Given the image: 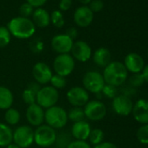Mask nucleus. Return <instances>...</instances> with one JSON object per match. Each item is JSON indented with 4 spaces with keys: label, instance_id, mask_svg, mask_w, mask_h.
I'll return each mask as SVG.
<instances>
[{
    "label": "nucleus",
    "instance_id": "nucleus-24",
    "mask_svg": "<svg viewBox=\"0 0 148 148\" xmlns=\"http://www.w3.org/2000/svg\"><path fill=\"white\" fill-rule=\"evenodd\" d=\"M13 131L12 128L5 124L0 122V147H7L12 143Z\"/></svg>",
    "mask_w": 148,
    "mask_h": 148
},
{
    "label": "nucleus",
    "instance_id": "nucleus-34",
    "mask_svg": "<svg viewBox=\"0 0 148 148\" xmlns=\"http://www.w3.org/2000/svg\"><path fill=\"white\" fill-rule=\"evenodd\" d=\"M101 93L106 97L107 99H113L116 96H117V93H118V89L117 87L113 86H111V85H107L106 84L101 91Z\"/></svg>",
    "mask_w": 148,
    "mask_h": 148
},
{
    "label": "nucleus",
    "instance_id": "nucleus-28",
    "mask_svg": "<svg viewBox=\"0 0 148 148\" xmlns=\"http://www.w3.org/2000/svg\"><path fill=\"white\" fill-rule=\"evenodd\" d=\"M104 138H105V133L99 128L92 129L90 135H89V138H88L90 144L93 145L94 146L102 143L104 141Z\"/></svg>",
    "mask_w": 148,
    "mask_h": 148
},
{
    "label": "nucleus",
    "instance_id": "nucleus-15",
    "mask_svg": "<svg viewBox=\"0 0 148 148\" xmlns=\"http://www.w3.org/2000/svg\"><path fill=\"white\" fill-rule=\"evenodd\" d=\"M25 117L27 122L32 126L38 127L43 125L45 121V111L41 106L35 103L33 105L28 106L25 112Z\"/></svg>",
    "mask_w": 148,
    "mask_h": 148
},
{
    "label": "nucleus",
    "instance_id": "nucleus-17",
    "mask_svg": "<svg viewBox=\"0 0 148 148\" xmlns=\"http://www.w3.org/2000/svg\"><path fill=\"white\" fill-rule=\"evenodd\" d=\"M134 119L142 124L148 125V100L140 99L133 104L132 112Z\"/></svg>",
    "mask_w": 148,
    "mask_h": 148
},
{
    "label": "nucleus",
    "instance_id": "nucleus-46",
    "mask_svg": "<svg viewBox=\"0 0 148 148\" xmlns=\"http://www.w3.org/2000/svg\"><path fill=\"white\" fill-rule=\"evenodd\" d=\"M147 56H148V51H147Z\"/></svg>",
    "mask_w": 148,
    "mask_h": 148
},
{
    "label": "nucleus",
    "instance_id": "nucleus-5",
    "mask_svg": "<svg viewBox=\"0 0 148 148\" xmlns=\"http://www.w3.org/2000/svg\"><path fill=\"white\" fill-rule=\"evenodd\" d=\"M83 87L91 93L98 94L100 93L104 86L106 85L103 75L96 71H87L82 79Z\"/></svg>",
    "mask_w": 148,
    "mask_h": 148
},
{
    "label": "nucleus",
    "instance_id": "nucleus-1",
    "mask_svg": "<svg viewBox=\"0 0 148 148\" xmlns=\"http://www.w3.org/2000/svg\"><path fill=\"white\" fill-rule=\"evenodd\" d=\"M103 78L105 83L115 87L122 86L128 79V71L124 64L119 61H112L104 68Z\"/></svg>",
    "mask_w": 148,
    "mask_h": 148
},
{
    "label": "nucleus",
    "instance_id": "nucleus-26",
    "mask_svg": "<svg viewBox=\"0 0 148 148\" xmlns=\"http://www.w3.org/2000/svg\"><path fill=\"white\" fill-rule=\"evenodd\" d=\"M71 141H72V136L71 132L64 131L59 132L58 134L57 133V138L55 141L57 148H66Z\"/></svg>",
    "mask_w": 148,
    "mask_h": 148
},
{
    "label": "nucleus",
    "instance_id": "nucleus-30",
    "mask_svg": "<svg viewBox=\"0 0 148 148\" xmlns=\"http://www.w3.org/2000/svg\"><path fill=\"white\" fill-rule=\"evenodd\" d=\"M50 83H51V86H52L56 90H59V89H63L66 86L67 81L64 77L58 75V74H53Z\"/></svg>",
    "mask_w": 148,
    "mask_h": 148
},
{
    "label": "nucleus",
    "instance_id": "nucleus-31",
    "mask_svg": "<svg viewBox=\"0 0 148 148\" xmlns=\"http://www.w3.org/2000/svg\"><path fill=\"white\" fill-rule=\"evenodd\" d=\"M137 139L143 145H148V125H142L136 132Z\"/></svg>",
    "mask_w": 148,
    "mask_h": 148
},
{
    "label": "nucleus",
    "instance_id": "nucleus-18",
    "mask_svg": "<svg viewBox=\"0 0 148 148\" xmlns=\"http://www.w3.org/2000/svg\"><path fill=\"white\" fill-rule=\"evenodd\" d=\"M74 22L79 27L89 26L93 20V12L88 6H80L74 12Z\"/></svg>",
    "mask_w": 148,
    "mask_h": 148
},
{
    "label": "nucleus",
    "instance_id": "nucleus-20",
    "mask_svg": "<svg viewBox=\"0 0 148 148\" xmlns=\"http://www.w3.org/2000/svg\"><path fill=\"white\" fill-rule=\"evenodd\" d=\"M92 59L96 65L105 68L112 62L111 61L112 55L108 49H106L105 47H100V48L97 49L95 51V52L93 53Z\"/></svg>",
    "mask_w": 148,
    "mask_h": 148
},
{
    "label": "nucleus",
    "instance_id": "nucleus-21",
    "mask_svg": "<svg viewBox=\"0 0 148 148\" xmlns=\"http://www.w3.org/2000/svg\"><path fill=\"white\" fill-rule=\"evenodd\" d=\"M40 88L41 86L34 81L30 83L24 90L22 93V99L27 106H31L36 103V97Z\"/></svg>",
    "mask_w": 148,
    "mask_h": 148
},
{
    "label": "nucleus",
    "instance_id": "nucleus-41",
    "mask_svg": "<svg viewBox=\"0 0 148 148\" xmlns=\"http://www.w3.org/2000/svg\"><path fill=\"white\" fill-rule=\"evenodd\" d=\"M93 148H118L117 145L112 142H108V141H103L102 143L95 145Z\"/></svg>",
    "mask_w": 148,
    "mask_h": 148
},
{
    "label": "nucleus",
    "instance_id": "nucleus-32",
    "mask_svg": "<svg viewBox=\"0 0 148 148\" xmlns=\"http://www.w3.org/2000/svg\"><path fill=\"white\" fill-rule=\"evenodd\" d=\"M12 35L7 27L0 26V48L7 46L11 42Z\"/></svg>",
    "mask_w": 148,
    "mask_h": 148
},
{
    "label": "nucleus",
    "instance_id": "nucleus-29",
    "mask_svg": "<svg viewBox=\"0 0 148 148\" xmlns=\"http://www.w3.org/2000/svg\"><path fill=\"white\" fill-rule=\"evenodd\" d=\"M128 79V85L133 88H138V87H140L144 85V83L145 82V79L142 75V73H134L132 75L127 79Z\"/></svg>",
    "mask_w": 148,
    "mask_h": 148
},
{
    "label": "nucleus",
    "instance_id": "nucleus-38",
    "mask_svg": "<svg viewBox=\"0 0 148 148\" xmlns=\"http://www.w3.org/2000/svg\"><path fill=\"white\" fill-rule=\"evenodd\" d=\"M121 92H122L121 93L122 95H125V96H126V97L131 99V97L134 96L137 92H136L135 88H133V87L130 86L129 85H127V86H124L121 88Z\"/></svg>",
    "mask_w": 148,
    "mask_h": 148
},
{
    "label": "nucleus",
    "instance_id": "nucleus-40",
    "mask_svg": "<svg viewBox=\"0 0 148 148\" xmlns=\"http://www.w3.org/2000/svg\"><path fill=\"white\" fill-rule=\"evenodd\" d=\"M71 0H60L59 2V9L61 11H68L71 6Z\"/></svg>",
    "mask_w": 148,
    "mask_h": 148
},
{
    "label": "nucleus",
    "instance_id": "nucleus-2",
    "mask_svg": "<svg viewBox=\"0 0 148 148\" xmlns=\"http://www.w3.org/2000/svg\"><path fill=\"white\" fill-rule=\"evenodd\" d=\"M7 28L12 36L19 39H27L32 37L36 32V26L33 22L23 17L12 18L7 25Z\"/></svg>",
    "mask_w": 148,
    "mask_h": 148
},
{
    "label": "nucleus",
    "instance_id": "nucleus-11",
    "mask_svg": "<svg viewBox=\"0 0 148 148\" xmlns=\"http://www.w3.org/2000/svg\"><path fill=\"white\" fill-rule=\"evenodd\" d=\"M52 75V70L47 64L44 62H38L32 67L33 79L35 82H37L40 86L47 85L48 83H50Z\"/></svg>",
    "mask_w": 148,
    "mask_h": 148
},
{
    "label": "nucleus",
    "instance_id": "nucleus-37",
    "mask_svg": "<svg viewBox=\"0 0 148 148\" xmlns=\"http://www.w3.org/2000/svg\"><path fill=\"white\" fill-rule=\"evenodd\" d=\"M90 10L94 13V12H99L104 8V3L101 0H92L90 5H89Z\"/></svg>",
    "mask_w": 148,
    "mask_h": 148
},
{
    "label": "nucleus",
    "instance_id": "nucleus-9",
    "mask_svg": "<svg viewBox=\"0 0 148 148\" xmlns=\"http://www.w3.org/2000/svg\"><path fill=\"white\" fill-rule=\"evenodd\" d=\"M84 112L86 119L92 121H100L106 115V106L100 100H89L84 106Z\"/></svg>",
    "mask_w": 148,
    "mask_h": 148
},
{
    "label": "nucleus",
    "instance_id": "nucleus-45",
    "mask_svg": "<svg viewBox=\"0 0 148 148\" xmlns=\"http://www.w3.org/2000/svg\"><path fill=\"white\" fill-rule=\"evenodd\" d=\"M79 1L81 4H83V5H88V4L91 3L92 0H79Z\"/></svg>",
    "mask_w": 148,
    "mask_h": 148
},
{
    "label": "nucleus",
    "instance_id": "nucleus-4",
    "mask_svg": "<svg viewBox=\"0 0 148 148\" xmlns=\"http://www.w3.org/2000/svg\"><path fill=\"white\" fill-rule=\"evenodd\" d=\"M57 138V132L47 125H41L34 131V143L37 145L48 148L55 144Z\"/></svg>",
    "mask_w": 148,
    "mask_h": 148
},
{
    "label": "nucleus",
    "instance_id": "nucleus-44",
    "mask_svg": "<svg viewBox=\"0 0 148 148\" xmlns=\"http://www.w3.org/2000/svg\"><path fill=\"white\" fill-rule=\"evenodd\" d=\"M6 148H21V147H19L18 145H16L15 143H12V144H10Z\"/></svg>",
    "mask_w": 148,
    "mask_h": 148
},
{
    "label": "nucleus",
    "instance_id": "nucleus-8",
    "mask_svg": "<svg viewBox=\"0 0 148 148\" xmlns=\"http://www.w3.org/2000/svg\"><path fill=\"white\" fill-rule=\"evenodd\" d=\"M12 142L21 148H28L34 142V130L26 125L17 127L13 132Z\"/></svg>",
    "mask_w": 148,
    "mask_h": 148
},
{
    "label": "nucleus",
    "instance_id": "nucleus-33",
    "mask_svg": "<svg viewBox=\"0 0 148 148\" xmlns=\"http://www.w3.org/2000/svg\"><path fill=\"white\" fill-rule=\"evenodd\" d=\"M51 22L58 28H61L64 25V19L60 11H53L51 14Z\"/></svg>",
    "mask_w": 148,
    "mask_h": 148
},
{
    "label": "nucleus",
    "instance_id": "nucleus-22",
    "mask_svg": "<svg viewBox=\"0 0 148 148\" xmlns=\"http://www.w3.org/2000/svg\"><path fill=\"white\" fill-rule=\"evenodd\" d=\"M35 26L45 28L50 25L51 17L48 12L43 8H37L32 13V20Z\"/></svg>",
    "mask_w": 148,
    "mask_h": 148
},
{
    "label": "nucleus",
    "instance_id": "nucleus-16",
    "mask_svg": "<svg viewBox=\"0 0 148 148\" xmlns=\"http://www.w3.org/2000/svg\"><path fill=\"white\" fill-rule=\"evenodd\" d=\"M124 65L128 72L134 74L142 72L145 64L144 58L139 54L132 52L125 56L124 60Z\"/></svg>",
    "mask_w": 148,
    "mask_h": 148
},
{
    "label": "nucleus",
    "instance_id": "nucleus-3",
    "mask_svg": "<svg viewBox=\"0 0 148 148\" xmlns=\"http://www.w3.org/2000/svg\"><path fill=\"white\" fill-rule=\"evenodd\" d=\"M45 121L47 125L55 130L62 129L68 122L67 112L58 106L50 107L45 111Z\"/></svg>",
    "mask_w": 148,
    "mask_h": 148
},
{
    "label": "nucleus",
    "instance_id": "nucleus-6",
    "mask_svg": "<svg viewBox=\"0 0 148 148\" xmlns=\"http://www.w3.org/2000/svg\"><path fill=\"white\" fill-rule=\"evenodd\" d=\"M75 68V59L69 53L58 54L53 61V70L55 74L62 77H67L72 73Z\"/></svg>",
    "mask_w": 148,
    "mask_h": 148
},
{
    "label": "nucleus",
    "instance_id": "nucleus-25",
    "mask_svg": "<svg viewBox=\"0 0 148 148\" xmlns=\"http://www.w3.org/2000/svg\"><path fill=\"white\" fill-rule=\"evenodd\" d=\"M21 119V114L18 110L15 108H9L5 111V120L6 125H16L19 123Z\"/></svg>",
    "mask_w": 148,
    "mask_h": 148
},
{
    "label": "nucleus",
    "instance_id": "nucleus-42",
    "mask_svg": "<svg viewBox=\"0 0 148 148\" xmlns=\"http://www.w3.org/2000/svg\"><path fill=\"white\" fill-rule=\"evenodd\" d=\"M69 38H71L72 40L73 39H75L78 36V31L75 29V28H73V27H71L69 28L67 31H66V33H65Z\"/></svg>",
    "mask_w": 148,
    "mask_h": 148
},
{
    "label": "nucleus",
    "instance_id": "nucleus-12",
    "mask_svg": "<svg viewBox=\"0 0 148 148\" xmlns=\"http://www.w3.org/2000/svg\"><path fill=\"white\" fill-rule=\"evenodd\" d=\"M112 109L119 116H128L132 112L133 103L132 99L125 95H117L112 99Z\"/></svg>",
    "mask_w": 148,
    "mask_h": 148
},
{
    "label": "nucleus",
    "instance_id": "nucleus-19",
    "mask_svg": "<svg viewBox=\"0 0 148 148\" xmlns=\"http://www.w3.org/2000/svg\"><path fill=\"white\" fill-rule=\"evenodd\" d=\"M91 131L92 128L90 124L86 120H82L73 123L71 129V134L76 140H87Z\"/></svg>",
    "mask_w": 148,
    "mask_h": 148
},
{
    "label": "nucleus",
    "instance_id": "nucleus-36",
    "mask_svg": "<svg viewBox=\"0 0 148 148\" xmlns=\"http://www.w3.org/2000/svg\"><path fill=\"white\" fill-rule=\"evenodd\" d=\"M66 148H92L91 144L86 140H72Z\"/></svg>",
    "mask_w": 148,
    "mask_h": 148
},
{
    "label": "nucleus",
    "instance_id": "nucleus-13",
    "mask_svg": "<svg viewBox=\"0 0 148 148\" xmlns=\"http://www.w3.org/2000/svg\"><path fill=\"white\" fill-rule=\"evenodd\" d=\"M71 56L74 59L79 62H86L92 57V48L85 41L79 40L73 43L71 50Z\"/></svg>",
    "mask_w": 148,
    "mask_h": 148
},
{
    "label": "nucleus",
    "instance_id": "nucleus-43",
    "mask_svg": "<svg viewBox=\"0 0 148 148\" xmlns=\"http://www.w3.org/2000/svg\"><path fill=\"white\" fill-rule=\"evenodd\" d=\"M141 73H142V75H143V77L145 79V81L148 83V64L145 65V67H144Z\"/></svg>",
    "mask_w": 148,
    "mask_h": 148
},
{
    "label": "nucleus",
    "instance_id": "nucleus-35",
    "mask_svg": "<svg viewBox=\"0 0 148 148\" xmlns=\"http://www.w3.org/2000/svg\"><path fill=\"white\" fill-rule=\"evenodd\" d=\"M34 12V8L29 5L28 3H25L23 4L20 8H19V13H20V17H23V18H29L31 15H32Z\"/></svg>",
    "mask_w": 148,
    "mask_h": 148
},
{
    "label": "nucleus",
    "instance_id": "nucleus-14",
    "mask_svg": "<svg viewBox=\"0 0 148 148\" xmlns=\"http://www.w3.org/2000/svg\"><path fill=\"white\" fill-rule=\"evenodd\" d=\"M73 43V40L66 34H58L52 38L51 48L58 54H66L71 52Z\"/></svg>",
    "mask_w": 148,
    "mask_h": 148
},
{
    "label": "nucleus",
    "instance_id": "nucleus-23",
    "mask_svg": "<svg viewBox=\"0 0 148 148\" xmlns=\"http://www.w3.org/2000/svg\"><path fill=\"white\" fill-rule=\"evenodd\" d=\"M13 102L12 92L5 86H0V110H8L12 106Z\"/></svg>",
    "mask_w": 148,
    "mask_h": 148
},
{
    "label": "nucleus",
    "instance_id": "nucleus-10",
    "mask_svg": "<svg viewBox=\"0 0 148 148\" xmlns=\"http://www.w3.org/2000/svg\"><path fill=\"white\" fill-rule=\"evenodd\" d=\"M68 102L73 107H83L89 101V92L81 86H74L66 93Z\"/></svg>",
    "mask_w": 148,
    "mask_h": 148
},
{
    "label": "nucleus",
    "instance_id": "nucleus-27",
    "mask_svg": "<svg viewBox=\"0 0 148 148\" xmlns=\"http://www.w3.org/2000/svg\"><path fill=\"white\" fill-rule=\"evenodd\" d=\"M67 116L68 120H71L73 123L85 120L86 119L84 109L82 107H72L67 112Z\"/></svg>",
    "mask_w": 148,
    "mask_h": 148
},
{
    "label": "nucleus",
    "instance_id": "nucleus-39",
    "mask_svg": "<svg viewBox=\"0 0 148 148\" xmlns=\"http://www.w3.org/2000/svg\"><path fill=\"white\" fill-rule=\"evenodd\" d=\"M26 3L31 5L33 8H40L46 3L47 0H26Z\"/></svg>",
    "mask_w": 148,
    "mask_h": 148
},
{
    "label": "nucleus",
    "instance_id": "nucleus-7",
    "mask_svg": "<svg viewBox=\"0 0 148 148\" xmlns=\"http://www.w3.org/2000/svg\"><path fill=\"white\" fill-rule=\"evenodd\" d=\"M59 99L58 90L51 86H45L40 88L36 97V103L43 109H48L57 105Z\"/></svg>",
    "mask_w": 148,
    "mask_h": 148
}]
</instances>
